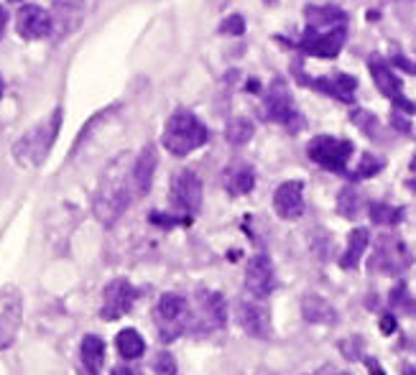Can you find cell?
<instances>
[{"instance_id": "cell-4", "label": "cell", "mask_w": 416, "mask_h": 375, "mask_svg": "<svg viewBox=\"0 0 416 375\" xmlns=\"http://www.w3.org/2000/svg\"><path fill=\"white\" fill-rule=\"evenodd\" d=\"M156 324L161 342L177 339L189 327V302L179 294H164L156 304Z\"/></svg>"}, {"instance_id": "cell-9", "label": "cell", "mask_w": 416, "mask_h": 375, "mask_svg": "<svg viewBox=\"0 0 416 375\" xmlns=\"http://www.w3.org/2000/svg\"><path fill=\"white\" fill-rule=\"evenodd\" d=\"M171 202L186 214L200 212L202 207V182L189 169H181L171 177Z\"/></svg>"}, {"instance_id": "cell-45", "label": "cell", "mask_w": 416, "mask_h": 375, "mask_svg": "<svg viewBox=\"0 0 416 375\" xmlns=\"http://www.w3.org/2000/svg\"><path fill=\"white\" fill-rule=\"evenodd\" d=\"M10 3H18V0H10Z\"/></svg>"}, {"instance_id": "cell-29", "label": "cell", "mask_w": 416, "mask_h": 375, "mask_svg": "<svg viewBox=\"0 0 416 375\" xmlns=\"http://www.w3.org/2000/svg\"><path fill=\"white\" fill-rule=\"evenodd\" d=\"M371 220L376 225H396L401 220V209L386 205V202H376V205H371Z\"/></svg>"}, {"instance_id": "cell-43", "label": "cell", "mask_w": 416, "mask_h": 375, "mask_svg": "<svg viewBox=\"0 0 416 375\" xmlns=\"http://www.w3.org/2000/svg\"><path fill=\"white\" fill-rule=\"evenodd\" d=\"M0 97H3V80H0Z\"/></svg>"}, {"instance_id": "cell-1", "label": "cell", "mask_w": 416, "mask_h": 375, "mask_svg": "<svg viewBox=\"0 0 416 375\" xmlns=\"http://www.w3.org/2000/svg\"><path fill=\"white\" fill-rule=\"evenodd\" d=\"M133 177H131V169H126L123 161H115L112 166H107L105 177L100 179V186H97L95 202H92V209H95V217L103 222L105 228H110L118 222V217L128 209V205L133 202Z\"/></svg>"}, {"instance_id": "cell-14", "label": "cell", "mask_w": 416, "mask_h": 375, "mask_svg": "<svg viewBox=\"0 0 416 375\" xmlns=\"http://www.w3.org/2000/svg\"><path fill=\"white\" fill-rule=\"evenodd\" d=\"M274 209L281 220H297L304 214V186L302 182H283L274 191Z\"/></svg>"}, {"instance_id": "cell-32", "label": "cell", "mask_w": 416, "mask_h": 375, "mask_svg": "<svg viewBox=\"0 0 416 375\" xmlns=\"http://www.w3.org/2000/svg\"><path fill=\"white\" fill-rule=\"evenodd\" d=\"M386 166V161L380 159V156L376 154H363V159H360V163H357V177L360 179H368V177H376L380 169Z\"/></svg>"}, {"instance_id": "cell-13", "label": "cell", "mask_w": 416, "mask_h": 375, "mask_svg": "<svg viewBox=\"0 0 416 375\" xmlns=\"http://www.w3.org/2000/svg\"><path fill=\"white\" fill-rule=\"evenodd\" d=\"M342 44H345V29H342V23H340V26H334V29L325 31V34H320L317 29H309V34H306L304 41H302V49H304L306 54H312V57L332 59V57L340 54Z\"/></svg>"}, {"instance_id": "cell-2", "label": "cell", "mask_w": 416, "mask_h": 375, "mask_svg": "<svg viewBox=\"0 0 416 375\" xmlns=\"http://www.w3.org/2000/svg\"><path fill=\"white\" fill-rule=\"evenodd\" d=\"M61 108H54L52 115L46 120H41L38 125H34L21 140H15L13 146V156L15 161L26 166V169H36L41 163L46 161V156L52 151L54 140L59 135V128H61Z\"/></svg>"}, {"instance_id": "cell-35", "label": "cell", "mask_w": 416, "mask_h": 375, "mask_svg": "<svg viewBox=\"0 0 416 375\" xmlns=\"http://www.w3.org/2000/svg\"><path fill=\"white\" fill-rule=\"evenodd\" d=\"M243 31H246V21L240 15H230L220 23V34H228V36H240Z\"/></svg>"}, {"instance_id": "cell-17", "label": "cell", "mask_w": 416, "mask_h": 375, "mask_svg": "<svg viewBox=\"0 0 416 375\" xmlns=\"http://www.w3.org/2000/svg\"><path fill=\"white\" fill-rule=\"evenodd\" d=\"M258 302H240L238 319H240V327H243L251 337L268 339L271 337V316H268L266 307Z\"/></svg>"}, {"instance_id": "cell-31", "label": "cell", "mask_w": 416, "mask_h": 375, "mask_svg": "<svg viewBox=\"0 0 416 375\" xmlns=\"http://www.w3.org/2000/svg\"><path fill=\"white\" fill-rule=\"evenodd\" d=\"M391 304H394V309L406 311V314L416 311V302L409 296V288H406V284H399V286L391 291Z\"/></svg>"}, {"instance_id": "cell-21", "label": "cell", "mask_w": 416, "mask_h": 375, "mask_svg": "<svg viewBox=\"0 0 416 375\" xmlns=\"http://www.w3.org/2000/svg\"><path fill=\"white\" fill-rule=\"evenodd\" d=\"M223 184L230 194H248L255 186V171L248 163H230L223 174Z\"/></svg>"}, {"instance_id": "cell-22", "label": "cell", "mask_w": 416, "mask_h": 375, "mask_svg": "<svg viewBox=\"0 0 416 375\" xmlns=\"http://www.w3.org/2000/svg\"><path fill=\"white\" fill-rule=\"evenodd\" d=\"M368 243H371V233H368V230L365 228L352 230V233L348 235V248H345V253H342V258H340L342 268H348V271L357 268V263H360V258H363Z\"/></svg>"}, {"instance_id": "cell-20", "label": "cell", "mask_w": 416, "mask_h": 375, "mask_svg": "<svg viewBox=\"0 0 416 375\" xmlns=\"http://www.w3.org/2000/svg\"><path fill=\"white\" fill-rule=\"evenodd\" d=\"M302 314L312 324H337V309L320 294H306L302 299Z\"/></svg>"}, {"instance_id": "cell-34", "label": "cell", "mask_w": 416, "mask_h": 375, "mask_svg": "<svg viewBox=\"0 0 416 375\" xmlns=\"http://www.w3.org/2000/svg\"><path fill=\"white\" fill-rule=\"evenodd\" d=\"M340 353L348 358V360H357V358H363V339L355 337V339H340Z\"/></svg>"}, {"instance_id": "cell-44", "label": "cell", "mask_w": 416, "mask_h": 375, "mask_svg": "<svg viewBox=\"0 0 416 375\" xmlns=\"http://www.w3.org/2000/svg\"><path fill=\"white\" fill-rule=\"evenodd\" d=\"M411 166H414V171H416V159H414V163H411Z\"/></svg>"}, {"instance_id": "cell-7", "label": "cell", "mask_w": 416, "mask_h": 375, "mask_svg": "<svg viewBox=\"0 0 416 375\" xmlns=\"http://www.w3.org/2000/svg\"><path fill=\"white\" fill-rule=\"evenodd\" d=\"M23 324V294L21 288H0V353L13 345Z\"/></svg>"}, {"instance_id": "cell-16", "label": "cell", "mask_w": 416, "mask_h": 375, "mask_svg": "<svg viewBox=\"0 0 416 375\" xmlns=\"http://www.w3.org/2000/svg\"><path fill=\"white\" fill-rule=\"evenodd\" d=\"M158 166V151L154 143L143 148L141 154L135 156L133 169H131V177H133V189L138 197H146L151 191V184H154V174H156Z\"/></svg>"}, {"instance_id": "cell-5", "label": "cell", "mask_w": 416, "mask_h": 375, "mask_svg": "<svg viewBox=\"0 0 416 375\" xmlns=\"http://www.w3.org/2000/svg\"><path fill=\"white\" fill-rule=\"evenodd\" d=\"M228 322V302L217 291H200L197 294V311H189L186 332H209L220 330Z\"/></svg>"}, {"instance_id": "cell-36", "label": "cell", "mask_w": 416, "mask_h": 375, "mask_svg": "<svg viewBox=\"0 0 416 375\" xmlns=\"http://www.w3.org/2000/svg\"><path fill=\"white\" fill-rule=\"evenodd\" d=\"M151 222H154V225H164V228H174V225H179L177 217H166V214H151Z\"/></svg>"}, {"instance_id": "cell-12", "label": "cell", "mask_w": 416, "mask_h": 375, "mask_svg": "<svg viewBox=\"0 0 416 375\" xmlns=\"http://www.w3.org/2000/svg\"><path fill=\"white\" fill-rule=\"evenodd\" d=\"M89 10V0H54V31H59V36H69L82 26L84 15Z\"/></svg>"}, {"instance_id": "cell-41", "label": "cell", "mask_w": 416, "mask_h": 375, "mask_svg": "<svg viewBox=\"0 0 416 375\" xmlns=\"http://www.w3.org/2000/svg\"><path fill=\"white\" fill-rule=\"evenodd\" d=\"M403 375H416V368H411V365H403Z\"/></svg>"}, {"instance_id": "cell-42", "label": "cell", "mask_w": 416, "mask_h": 375, "mask_svg": "<svg viewBox=\"0 0 416 375\" xmlns=\"http://www.w3.org/2000/svg\"><path fill=\"white\" fill-rule=\"evenodd\" d=\"M112 375H126V373H123V368H118V370H112Z\"/></svg>"}, {"instance_id": "cell-24", "label": "cell", "mask_w": 416, "mask_h": 375, "mask_svg": "<svg viewBox=\"0 0 416 375\" xmlns=\"http://www.w3.org/2000/svg\"><path fill=\"white\" fill-rule=\"evenodd\" d=\"M371 74H373L376 87L380 89V95L394 97V100L401 95V82H399V77H396L383 61H371Z\"/></svg>"}, {"instance_id": "cell-26", "label": "cell", "mask_w": 416, "mask_h": 375, "mask_svg": "<svg viewBox=\"0 0 416 375\" xmlns=\"http://www.w3.org/2000/svg\"><path fill=\"white\" fill-rule=\"evenodd\" d=\"M337 212L348 220H355L357 214L363 212V194L355 189V186H345V189L337 194Z\"/></svg>"}, {"instance_id": "cell-40", "label": "cell", "mask_w": 416, "mask_h": 375, "mask_svg": "<svg viewBox=\"0 0 416 375\" xmlns=\"http://www.w3.org/2000/svg\"><path fill=\"white\" fill-rule=\"evenodd\" d=\"M312 375H348V373H337V370H332V368H322V370H317V373H312Z\"/></svg>"}, {"instance_id": "cell-18", "label": "cell", "mask_w": 416, "mask_h": 375, "mask_svg": "<svg viewBox=\"0 0 416 375\" xmlns=\"http://www.w3.org/2000/svg\"><path fill=\"white\" fill-rule=\"evenodd\" d=\"M266 118L281 125H291L297 118V108L291 103L289 89L283 87L281 82H276L266 97Z\"/></svg>"}, {"instance_id": "cell-39", "label": "cell", "mask_w": 416, "mask_h": 375, "mask_svg": "<svg viewBox=\"0 0 416 375\" xmlns=\"http://www.w3.org/2000/svg\"><path fill=\"white\" fill-rule=\"evenodd\" d=\"M6 23H8V10L3 6H0V31L6 29Z\"/></svg>"}, {"instance_id": "cell-3", "label": "cell", "mask_w": 416, "mask_h": 375, "mask_svg": "<svg viewBox=\"0 0 416 375\" xmlns=\"http://www.w3.org/2000/svg\"><path fill=\"white\" fill-rule=\"evenodd\" d=\"M209 138L207 128L194 112L189 110H177L166 123L164 131V148L171 151L174 156H186L197 151L200 146H205Z\"/></svg>"}, {"instance_id": "cell-37", "label": "cell", "mask_w": 416, "mask_h": 375, "mask_svg": "<svg viewBox=\"0 0 416 375\" xmlns=\"http://www.w3.org/2000/svg\"><path fill=\"white\" fill-rule=\"evenodd\" d=\"M380 330H383V334H391V332L396 330L394 316H391V314H386V316H383V319H380Z\"/></svg>"}, {"instance_id": "cell-6", "label": "cell", "mask_w": 416, "mask_h": 375, "mask_svg": "<svg viewBox=\"0 0 416 375\" xmlns=\"http://www.w3.org/2000/svg\"><path fill=\"white\" fill-rule=\"evenodd\" d=\"M411 265V253L401 237L383 235L376 243V253L371 258V271L386 273V276H399Z\"/></svg>"}, {"instance_id": "cell-25", "label": "cell", "mask_w": 416, "mask_h": 375, "mask_svg": "<svg viewBox=\"0 0 416 375\" xmlns=\"http://www.w3.org/2000/svg\"><path fill=\"white\" fill-rule=\"evenodd\" d=\"M115 347H118V353H120L123 360H138V358L146 353V342H143V337L135 330L118 332V337H115Z\"/></svg>"}, {"instance_id": "cell-19", "label": "cell", "mask_w": 416, "mask_h": 375, "mask_svg": "<svg viewBox=\"0 0 416 375\" xmlns=\"http://www.w3.org/2000/svg\"><path fill=\"white\" fill-rule=\"evenodd\" d=\"M80 365L84 375H100L105 368V342L97 334H84L82 345H80Z\"/></svg>"}, {"instance_id": "cell-28", "label": "cell", "mask_w": 416, "mask_h": 375, "mask_svg": "<svg viewBox=\"0 0 416 375\" xmlns=\"http://www.w3.org/2000/svg\"><path fill=\"white\" fill-rule=\"evenodd\" d=\"M253 133H255V128H253V123L248 118H235L228 123V128H225V138H228V143L230 146H246L248 140L253 138Z\"/></svg>"}, {"instance_id": "cell-30", "label": "cell", "mask_w": 416, "mask_h": 375, "mask_svg": "<svg viewBox=\"0 0 416 375\" xmlns=\"http://www.w3.org/2000/svg\"><path fill=\"white\" fill-rule=\"evenodd\" d=\"M350 120L360 128V131L365 133V135H378V131H380V123H378V118L373 115L371 110H363V108H355V110L350 112Z\"/></svg>"}, {"instance_id": "cell-8", "label": "cell", "mask_w": 416, "mask_h": 375, "mask_svg": "<svg viewBox=\"0 0 416 375\" xmlns=\"http://www.w3.org/2000/svg\"><path fill=\"white\" fill-rule=\"evenodd\" d=\"M306 154L314 163H320L322 169L327 171H337L342 174L345 166H348L350 156H352V146L348 140L342 138H332V135H317V138L309 140L306 146Z\"/></svg>"}, {"instance_id": "cell-11", "label": "cell", "mask_w": 416, "mask_h": 375, "mask_svg": "<svg viewBox=\"0 0 416 375\" xmlns=\"http://www.w3.org/2000/svg\"><path fill=\"white\" fill-rule=\"evenodd\" d=\"M246 288L253 299H266L274 291V265L268 256H253L246 268Z\"/></svg>"}, {"instance_id": "cell-27", "label": "cell", "mask_w": 416, "mask_h": 375, "mask_svg": "<svg viewBox=\"0 0 416 375\" xmlns=\"http://www.w3.org/2000/svg\"><path fill=\"white\" fill-rule=\"evenodd\" d=\"M306 21L312 23V29H334V21L342 23L345 15L337 8H317L309 6L306 8Z\"/></svg>"}, {"instance_id": "cell-10", "label": "cell", "mask_w": 416, "mask_h": 375, "mask_svg": "<svg viewBox=\"0 0 416 375\" xmlns=\"http://www.w3.org/2000/svg\"><path fill=\"white\" fill-rule=\"evenodd\" d=\"M135 296H138V291L131 286V281H126V279L110 281V284L105 286L100 316H103V319H107V322H112V319H120V316H126L128 311L133 309Z\"/></svg>"}, {"instance_id": "cell-33", "label": "cell", "mask_w": 416, "mask_h": 375, "mask_svg": "<svg viewBox=\"0 0 416 375\" xmlns=\"http://www.w3.org/2000/svg\"><path fill=\"white\" fill-rule=\"evenodd\" d=\"M154 370L156 375H177V360L171 353H158L154 360Z\"/></svg>"}, {"instance_id": "cell-38", "label": "cell", "mask_w": 416, "mask_h": 375, "mask_svg": "<svg viewBox=\"0 0 416 375\" xmlns=\"http://www.w3.org/2000/svg\"><path fill=\"white\" fill-rule=\"evenodd\" d=\"M365 368H368V373H371V375H386V373H383V368H380V362L373 360V358H368V360H365Z\"/></svg>"}, {"instance_id": "cell-15", "label": "cell", "mask_w": 416, "mask_h": 375, "mask_svg": "<svg viewBox=\"0 0 416 375\" xmlns=\"http://www.w3.org/2000/svg\"><path fill=\"white\" fill-rule=\"evenodd\" d=\"M18 34H21L23 38H29V41L52 36L54 34L52 15L38 6H23L21 10H18Z\"/></svg>"}, {"instance_id": "cell-23", "label": "cell", "mask_w": 416, "mask_h": 375, "mask_svg": "<svg viewBox=\"0 0 416 375\" xmlns=\"http://www.w3.org/2000/svg\"><path fill=\"white\" fill-rule=\"evenodd\" d=\"M314 87L348 103V100H352V95H355L357 82L352 80L350 74H334V77H322V80H317L314 82Z\"/></svg>"}]
</instances>
